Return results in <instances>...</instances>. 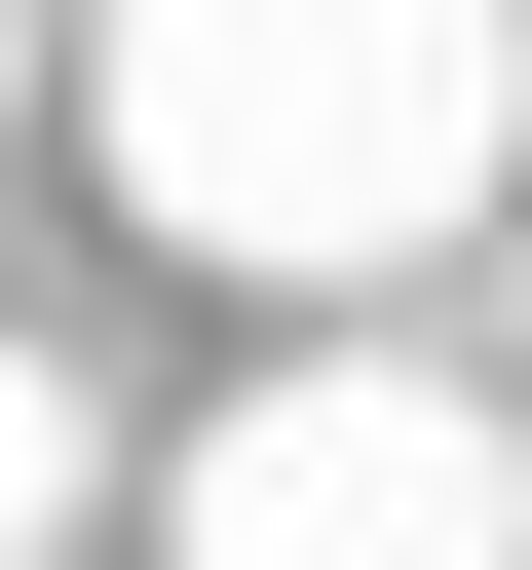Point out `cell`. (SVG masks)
I'll return each mask as SVG.
<instances>
[{
	"label": "cell",
	"instance_id": "cell-1",
	"mask_svg": "<svg viewBox=\"0 0 532 570\" xmlns=\"http://www.w3.org/2000/svg\"><path fill=\"white\" fill-rule=\"evenodd\" d=\"M77 153H115L152 266L381 305V266H456L494 153H532V0H115L77 39Z\"/></svg>",
	"mask_w": 532,
	"mask_h": 570
},
{
	"label": "cell",
	"instance_id": "cell-2",
	"mask_svg": "<svg viewBox=\"0 0 532 570\" xmlns=\"http://www.w3.org/2000/svg\"><path fill=\"white\" fill-rule=\"evenodd\" d=\"M152 570H532V419L418 381V343H305V381H228Z\"/></svg>",
	"mask_w": 532,
	"mask_h": 570
},
{
	"label": "cell",
	"instance_id": "cell-3",
	"mask_svg": "<svg viewBox=\"0 0 532 570\" xmlns=\"http://www.w3.org/2000/svg\"><path fill=\"white\" fill-rule=\"evenodd\" d=\"M77 494H115V381H77V343H0V570H39Z\"/></svg>",
	"mask_w": 532,
	"mask_h": 570
},
{
	"label": "cell",
	"instance_id": "cell-4",
	"mask_svg": "<svg viewBox=\"0 0 532 570\" xmlns=\"http://www.w3.org/2000/svg\"><path fill=\"white\" fill-rule=\"evenodd\" d=\"M0 77H39V0H0Z\"/></svg>",
	"mask_w": 532,
	"mask_h": 570
}]
</instances>
